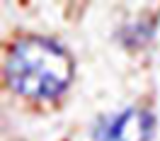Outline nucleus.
<instances>
[{
	"mask_svg": "<svg viewBox=\"0 0 160 141\" xmlns=\"http://www.w3.org/2000/svg\"><path fill=\"white\" fill-rule=\"evenodd\" d=\"M5 81L34 102H53L70 88L73 59L68 49L49 37H22L5 59Z\"/></svg>",
	"mask_w": 160,
	"mask_h": 141,
	"instance_id": "f257e3e1",
	"label": "nucleus"
},
{
	"mask_svg": "<svg viewBox=\"0 0 160 141\" xmlns=\"http://www.w3.org/2000/svg\"><path fill=\"white\" fill-rule=\"evenodd\" d=\"M155 119L148 110L126 107L114 114H102L92 127V141H150Z\"/></svg>",
	"mask_w": 160,
	"mask_h": 141,
	"instance_id": "f03ea898",
	"label": "nucleus"
},
{
	"mask_svg": "<svg viewBox=\"0 0 160 141\" xmlns=\"http://www.w3.org/2000/svg\"><path fill=\"white\" fill-rule=\"evenodd\" d=\"M153 32H155V20H138L131 22L121 29V44L126 49H141L153 39Z\"/></svg>",
	"mask_w": 160,
	"mask_h": 141,
	"instance_id": "7ed1b4c3",
	"label": "nucleus"
}]
</instances>
